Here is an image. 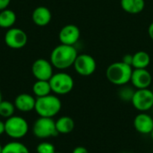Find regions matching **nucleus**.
<instances>
[{"label":"nucleus","mask_w":153,"mask_h":153,"mask_svg":"<svg viewBox=\"0 0 153 153\" xmlns=\"http://www.w3.org/2000/svg\"><path fill=\"white\" fill-rule=\"evenodd\" d=\"M78 52L74 46L60 44L51 52L50 62L52 65L59 70H65L74 65Z\"/></svg>","instance_id":"obj_1"},{"label":"nucleus","mask_w":153,"mask_h":153,"mask_svg":"<svg viewBox=\"0 0 153 153\" xmlns=\"http://www.w3.org/2000/svg\"><path fill=\"white\" fill-rule=\"evenodd\" d=\"M133 67L124 62H115L109 65L106 71V76L108 82L117 86H123L130 82Z\"/></svg>","instance_id":"obj_2"},{"label":"nucleus","mask_w":153,"mask_h":153,"mask_svg":"<svg viewBox=\"0 0 153 153\" xmlns=\"http://www.w3.org/2000/svg\"><path fill=\"white\" fill-rule=\"evenodd\" d=\"M62 108V102L56 95H47L40 98H36L35 108L36 113L41 117H54L56 116Z\"/></svg>","instance_id":"obj_3"},{"label":"nucleus","mask_w":153,"mask_h":153,"mask_svg":"<svg viewBox=\"0 0 153 153\" xmlns=\"http://www.w3.org/2000/svg\"><path fill=\"white\" fill-rule=\"evenodd\" d=\"M52 92L56 95H65L72 91L74 86L73 77L64 72L56 73L52 75L49 80Z\"/></svg>","instance_id":"obj_4"},{"label":"nucleus","mask_w":153,"mask_h":153,"mask_svg":"<svg viewBox=\"0 0 153 153\" xmlns=\"http://www.w3.org/2000/svg\"><path fill=\"white\" fill-rule=\"evenodd\" d=\"M5 133L12 139L23 138L29 130L28 122L22 117L13 116L7 118L4 122Z\"/></svg>","instance_id":"obj_5"},{"label":"nucleus","mask_w":153,"mask_h":153,"mask_svg":"<svg viewBox=\"0 0 153 153\" xmlns=\"http://www.w3.org/2000/svg\"><path fill=\"white\" fill-rule=\"evenodd\" d=\"M33 134L39 139H48L50 137L56 136L58 134L56 128V121L50 117L38 118L32 126Z\"/></svg>","instance_id":"obj_6"},{"label":"nucleus","mask_w":153,"mask_h":153,"mask_svg":"<svg viewBox=\"0 0 153 153\" xmlns=\"http://www.w3.org/2000/svg\"><path fill=\"white\" fill-rule=\"evenodd\" d=\"M131 102H132L133 106L134 107V108L140 112H146L150 109H152V90H150L149 88L136 90Z\"/></svg>","instance_id":"obj_7"},{"label":"nucleus","mask_w":153,"mask_h":153,"mask_svg":"<svg viewBox=\"0 0 153 153\" xmlns=\"http://www.w3.org/2000/svg\"><path fill=\"white\" fill-rule=\"evenodd\" d=\"M74 70L82 76H90L97 69V62L93 56L89 54L78 55L74 64Z\"/></svg>","instance_id":"obj_8"},{"label":"nucleus","mask_w":153,"mask_h":153,"mask_svg":"<svg viewBox=\"0 0 153 153\" xmlns=\"http://www.w3.org/2000/svg\"><path fill=\"white\" fill-rule=\"evenodd\" d=\"M28 41V36L24 30L19 28H10L4 34V43L13 49L23 48Z\"/></svg>","instance_id":"obj_9"},{"label":"nucleus","mask_w":153,"mask_h":153,"mask_svg":"<svg viewBox=\"0 0 153 153\" xmlns=\"http://www.w3.org/2000/svg\"><path fill=\"white\" fill-rule=\"evenodd\" d=\"M53 65L50 61L44 58H39L35 60L31 65V73L37 80L49 81L53 73Z\"/></svg>","instance_id":"obj_10"},{"label":"nucleus","mask_w":153,"mask_h":153,"mask_svg":"<svg viewBox=\"0 0 153 153\" xmlns=\"http://www.w3.org/2000/svg\"><path fill=\"white\" fill-rule=\"evenodd\" d=\"M81 36L80 29L74 24H67L64 26L59 31V40L61 44L74 46Z\"/></svg>","instance_id":"obj_11"},{"label":"nucleus","mask_w":153,"mask_h":153,"mask_svg":"<svg viewBox=\"0 0 153 153\" xmlns=\"http://www.w3.org/2000/svg\"><path fill=\"white\" fill-rule=\"evenodd\" d=\"M130 82L136 90L148 89L152 83V76L147 69H134Z\"/></svg>","instance_id":"obj_12"},{"label":"nucleus","mask_w":153,"mask_h":153,"mask_svg":"<svg viewBox=\"0 0 153 153\" xmlns=\"http://www.w3.org/2000/svg\"><path fill=\"white\" fill-rule=\"evenodd\" d=\"M135 130L142 134H151L153 130V118L146 112L139 113L134 120Z\"/></svg>","instance_id":"obj_13"},{"label":"nucleus","mask_w":153,"mask_h":153,"mask_svg":"<svg viewBox=\"0 0 153 153\" xmlns=\"http://www.w3.org/2000/svg\"><path fill=\"white\" fill-rule=\"evenodd\" d=\"M36 99L28 93H22L19 94L14 100V106L15 108L21 112L26 113L34 110L35 108Z\"/></svg>","instance_id":"obj_14"},{"label":"nucleus","mask_w":153,"mask_h":153,"mask_svg":"<svg viewBox=\"0 0 153 153\" xmlns=\"http://www.w3.org/2000/svg\"><path fill=\"white\" fill-rule=\"evenodd\" d=\"M32 22L38 26H46L51 22L52 14L50 10L46 6L37 7L31 15Z\"/></svg>","instance_id":"obj_15"},{"label":"nucleus","mask_w":153,"mask_h":153,"mask_svg":"<svg viewBox=\"0 0 153 153\" xmlns=\"http://www.w3.org/2000/svg\"><path fill=\"white\" fill-rule=\"evenodd\" d=\"M122 9L131 14H137L143 11L145 7L144 0H120Z\"/></svg>","instance_id":"obj_16"},{"label":"nucleus","mask_w":153,"mask_h":153,"mask_svg":"<svg viewBox=\"0 0 153 153\" xmlns=\"http://www.w3.org/2000/svg\"><path fill=\"white\" fill-rule=\"evenodd\" d=\"M151 63L150 55L143 50L137 51L133 55V64L132 66L134 69H147Z\"/></svg>","instance_id":"obj_17"},{"label":"nucleus","mask_w":153,"mask_h":153,"mask_svg":"<svg viewBox=\"0 0 153 153\" xmlns=\"http://www.w3.org/2000/svg\"><path fill=\"white\" fill-rule=\"evenodd\" d=\"M56 128L58 134H70L74 128V121L70 117L67 116L61 117L56 121Z\"/></svg>","instance_id":"obj_18"},{"label":"nucleus","mask_w":153,"mask_h":153,"mask_svg":"<svg viewBox=\"0 0 153 153\" xmlns=\"http://www.w3.org/2000/svg\"><path fill=\"white\" fill-rule=\"evenodd\" d=\"M16 22V14L13 10L4 9L0 11V27L4 29H10Z\"/></svg>","instance_id":"obj_19"},{"label":"nucleus","mask_w":153,"mask_h":153,"mask_svg":"<svg viewBox=\"0 0 153 153\" xmlns=\"http://www.w3.org/2000/svg\"><path fill=\"white\" fill-rule=\"evenodd\" d=\"M32 92L37 98L49 95L52 92L49 81L37 80L32 86Z\"/></svg>","instance_id":"obj_20"},{"label":"nucleus","mask_w":153,"mask_h":153,"mask_svg":"<svg viewBox=\"0 0 153 153\" xmlns=\"http://www.w3.org/2000/svg\"><path fill=\"white\" fill-rule=\"evenodd\" d=\"M2 153H30V151L23 143L13 141L3 146Z\"/></svg>","instance_id":"obj_21"},{"label":"nucleus","mask_w":153,"mask_h":153,"mask_svg":"<svg viewBox=\"0 0 153 153\" xmlns=\"http://www.w3.org/2000/svg\"><path fill=\"white\" fill-rule=\"evenodd\" d=\"M15 109L16 108L13 103L8 100H2L0 103V117L7 119L13 116Z\"/></svg>","instance_id":"obj_22"},{"label":"nucleus","mask_w":153,"mask_h":153,"mask_svg":"<svg viewBox=\"0 0 153 153\" xmlns=\"http://www.w3.org/2000/svg\"><path fill=\"white\" fill-rule=\"evenodd\" d=\"M134 92H135V91H134V87H131V86H128L127 84H126V85L120 86V89L118 91V97L123 101L129 102V101H132Z\"/></svg>","instance_id":"obj_23"},{"label":"nucleus","mask_w":153,"mask_h":153,"mask_svg":"<svg viewBox=\"0 0 153 153\" xmlns=\"http://www.w3.org/2000/svg\"><path fill=\"white\" fill-rule=\"evenodd\" d=\"M37 152L38 153H55L56 149L55 146L48 142H42L38 144L37 146Z\"/></svg>","instance_id":"obj_24"},{"label":"nucleus","mask_w":153,"mask_h":153,"mask_svg":"<svg viewBox=\"0 0 153 153\" xmlns=\"http://www.w3.org/2000/svg\"><path fill=\"white\" fill-rule=\"evenodd\" d=\"M122 62H124L125 64L126 65H129L132 66V64H133V55L131 54H126L123 56L122 58ZM133 67V66H132Z\"/></svg>","instance_id":"obj_25"},{"label":"nucleus","mask_w":153,"mask_h":153,"mask_svg":"<svg viewBox=\"0 0 153 153\" xmlns=\"http://www.w3.org/2000/svg\"><path fill=\"white\" fill-rule=\"evenodd\" d=\"M11 0H0V11L4 10L10 4Z\"/></svg>","instance_id":"obj_26"},{"label":"nucleus","mask_w":153,"mask_h":153,"mask_svg":"<svg viewBox=\"0 0 153 153\" xmlns=\"http://www.w3.org/2000/svg\"><path fill=\"white\" fill-rule=\"evenodd\" d=\"M73 153H89V152H88V150L85 147L78 146V147H76V148L74 149Z\"/></svg>","instance_id":"obj_27"},{"label":"nucleus","mask_w":153,"mask_h":153,"mask_svg":"<svg viewBox=\"0 0 153 153\" xmlns=\"http://www.w3.org/2000/svg\"><path fill=\"white\" fill-rule=\"evenodd\" d=\"M148 33H149L150 38L153 40V22L150 24V26L148 28Z\"/></svg>","instance_id":"obj_28"},{"label":"nucleus","mask_w":153,"mask_h":153,"mask_svg":"<svg viewBox=\"0 0 153 153\" xmlns=\"http://www.w3.org/2000/svg\"><path fill=\"white\" fill-rule=\"evenodd\" d=\"M5 133V128H4V122L0 120V135Z\"/></svg>","instance_id":"obj_29"},{"label":"nucleus","mask_w":153,"mask_h":153,"mask_svg":"<svg viewBox=\"0 0 153 153\" xmlns=\"http://www.w3.org/2000/svg\"><path fill=\"white\" fill-rule=\"evenodd\" d=\"M2 150H3V146H2V144L0 143V153H2Z\"/></svg>","instance_id":"obj_30"},{"label":"nucleus","mask_w":153,"mask_h":153,"mask_svg":"<svg viewBox=\"0 0 153 153\" xmlns=\"http://www.w3.org/2000/svg\"><path fill=\"white\" fill-rule=\"evenodd\" d=\"M2 100H2V94H1V91H0V103L2 102Z\"/></svg>","instance_id":"obj_31"},{"label":"nucleus","mask_w":153,"mask_h":153,"mask_svg":"<svg viewBox=\"0 0 153 153\" xmlns=\"http://www.w3.org/2000/svg\"><path fill=\"white\" fill-rule=\"evenodd\" d=\"M151 136H152V140H153V130H152V132L151 133Z\"/></svg>","instance_id":"obj_32"},{"label":"nucleus","mask_w":153,"mask_h":153,"mask_svg":"<svg viewBox=\"0 0 153 153\" xmlns=\"http://www.w3.org/2000/svg\"><path fill=\"white\" fill-rule=\"evenodd\" d=\"M55 153H61V152H55Z\"/></svg>","instance_id":"obj_33"},{"label":"nucleus","mask_w":153,"mask_h":153,"mask_svg":"<svg viewBox=\"0 0 153 153\" xmlns=\"http://www.w3.org/2000/svg\"><path fill=\"white\" fill-rule=\"evenodd\" d=\"M124 153H127V152H124Z\"/></svg>","instance_id":"obj_34"},{"label":"nucleus","mask_w":153,"mask_h":153,"mask_svg":"<svg viewBox=\"0 0 153 153\" xmlns=\"http://www.w3.org/2000/svg\"><path fill=\"white\" fill-rule=\"evenodd\" d=\"M152 109H153V107H152Z\"/></svg>","instance_id":"obj_35"},{"label":"nucleus","mask_w":153,"mask_h":153,"mask_svg":"<svg viewBox=\"0 0 153 153\" xmlns=\"http://www.w3.org/2000/svg\"><path fill=\"white\" fill-rule=\"evenodd\" d=\"M152 91H153V90H152Z\"/></svg>","instance_id":"obj_36"}]
</instances>
